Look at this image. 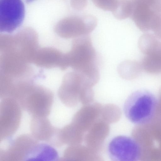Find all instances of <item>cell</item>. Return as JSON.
I'll return each mask as SVG.
<instances>
[{
  "mask_svg": "<svg viewBox=\"0 0 161 161\" xmlns=\"http://www.w3.org/2000/svg\"><path fill=\"white\" fill-rule=\"evenodd\" d=\"M135 0H121L120 8L121 18L125 19L131 17L134 8Z\"/></svg>",
  "mask_w": 161,
  "mask_h": 161,
  "instance_id": "14",
  "label": "cell"
},
{
  "mask_svg": "<svg viewBox=\"0 0 161 161\" xmlns=\"http://www.w3.org/2000/svg\"><path fill=\"white\" fill-rule=\"evenodd\" d=\"M131 17L142 31L151 30L154 23L161 18V0H135Z\"/></svg>",
  "mask_w": 161,
  "mask_h": 161,
  "instance_id": "7",
  "label": "cell"
},
{
  "mask_svg": "<svg viewBox=\"0 0 161 161\" xmlns=\"http://www.w3.org/2000/svg\"><path fill=\"white\" fill-rule=\"evenodd\" d=\"M137 126L138 136L135 139L140 147V159L161 160V119L157 117Z\"/></svg>",
  "mask_w": 161,
  "mask_h": 161,
  "instance_id": "3",
  "label": "cell"
},
{
  "mask_svg": "<svg viewBox=\"0 0 161 161\" xmlns=\"http://www.w3.org/2000/svg\"><path fill=\"white\" fill-rule=\"evenodd\" d=\"M107 150L114 161H137L141 158L139 144L135 138L127 136L114 137L109 142Z\"/></svg>",
  "mask_w": 161,
  "mask_h": 161,
  "instance_id": "8",
  "label": "cell"
},
{
  "mask_svg": "<svg viewBox=\"0 0 161 161\" xmlns=\"http://www.w3.org/2000/svg\"><path fill=\"white\" fill-rule=\"evenodd\" d=\"M161 44V41L154 34L145 33L140 37L138 46L141 51L146 55L155 50Z\"/></svg>",
  "mask_w": 161,
  "mask_h": 161,
  "instance_id": "13",
  "label": "cell"
},
{
  "mask_svg": "<svg viewBox=\"0 0 161 161\" xmlns=\"http://www.w3.org/2000/svg\"><path fill=\"white\" fill-rule=\"evenodd\" d=\"M40 143L31 135L22 134L0 149V161L36 160Z\"/></svg>",
  "mask_w": 161,
  "mask_h": 161,
  "instance_id": "4",
  "label": "cell"
},
{
  "mask_svg": "<svg viewBox=\"0 0 161 161\" xmlns=\"http://www.w3.org/2000/svg\"><path fill=\"white\" fill-rule=\"evenodd\" d=\"M143 69L141 63L134 60L123 61L119 65L118 71L123 78L128 80L134 79L140 74Z\"/></svg>",
  "mask_w": 161,
  "mask_h": 161,
  "instance_id": "12",
  "label": "cell"
},
{
  "mask_svg": "<svg viewBox=\"0 0 161 161\" xmlns=\"http://www.w3.org/2000/svg\"><path fill=\"white\" fill-rule=\"evenodd\" d=\"M154 35L159 40H161V18L154 25L152 29Z\"/></svg>",
  "mask_w": 161,
  "mask_h": 161,
  "instance_id": "15",
  "label": "cell"
},
{
  "mask_svg": "<svg viewBox=\"0 0 161 161\" xmlns=\"http://www.w3.org/2000/svg\"><path fill=\"white\" fill-rule=\"evenodd\" d=\"M25 8L22 0H0V31L10 33L22 23Z\"/></svg>",
  "mask_w": 161,
  "mask_h": 161,
  "instance_id": "9",
  "label": "cell"
},
{
  "mask_svg": "<svg viewBox=\"0 0 161 161\" xmlns=\"http://www.w3.org/2000/svg\"><path fill=\"white\" fill-rule=\"evenodd\" d=\"M31 117L30 122L31 135L38 141H46L50 143L58 128L52 125L47 117Z\"/></svg>",
  "mask_w": 161,
  "mask_h": 161,
  "instance_id": "10",
  "label": "cell"
},
{
  "mask_svg": "<svg viewBox=\"0 0 161 161\" xmlns=\"http://www.w3.org/2000/svg\"><path fill=\"white\" fill-rule=\"evenodd\" d=\"M69 66L92 82L99 79L96 51L88 35L75 38L70 51L66 53Z\"/></svg>",
  "mask_w": 161,
  "mask_h": 161,
  "instance_id": "1",
  "label": "cell"
},
{
  "mask_svg": "<svg viewBox=\"0 0 161 161\" xmlns=\"http://www.w3.org/2000/svg\"><path fill=\"white\" fill-rule=\"evenodd\" d=\"M53 99L50 90L34 86L18 103L22 109L31 117H47L50 114Z\"/></svg>",
  "mask_w": 161,
  "mask_h": 161,
  "instance_id": "5",
  "label": "cell"
},
{
  "mask_svg": "<svg viewBox=\"0 0 161 161\" xmlns=\"http://www.w3.org/2000/svg\"><path fill=\"white\" fill-rule=\"evenodd\" d=\"M158 101L151 92L139 90L130 94L123 107L126 118L137 125L147 124L158 115Z\"/></svg>",
  "mask_w": 161,
  "mask_h": 161,
  "instance_id": "2",
  "label": "cell"
},
{
  "mask_svg": "<svg viewBox=\"0 0 161 161\" xmlns=\"http://www.w3.org/2000/svg\"><path fill=\"white\" fill-rule=\"evenodd\" d=\"M21 108L14 98H1L0 103V141L9 139L17 131L21 116Z\"/></svg>",
  "mask_w": 161,
  "mask_h": 161,
  "instance_id": "6",
  "label": "cell"
},
{
  "mask_svg": "<svg viewBox=\"0 0 161 161\" xmlns=\"http://www.w3.org/2000/svg\"><path fill=\"white\" fill-rule=\"evenodd\" d=\"M141 64L143 69L148 73L161 72V44L154 51L145 55Z\"/></svg>",
  "mask_w": 161,
  "mask_h": 161,
  "instance_id": "11",
  "label": "cell"
},
{
  "mask_svg": "<svg viewBox=\"0 0 161 161\" xmlns=\"http://www.w3.org/2000/svg\"><path fill=\"white\" fill-rule=\"evenodd\" d=\"M158 101V114L159 117L161 118V88L159 91V99Z\"/></svg>",
  "mask_w": 161,
  "mask_h": 161,
  "instance_id": "16",
  "label": "cell"
}]
</instances>
